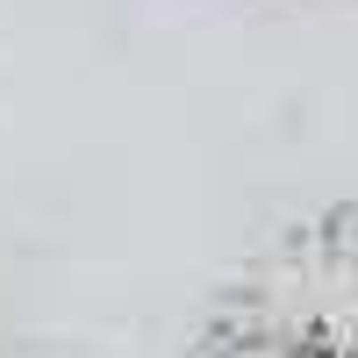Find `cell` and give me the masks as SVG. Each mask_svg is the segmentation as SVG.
I'll list each match as a JSON object with an SVG mask.
<instances>
[{
    "label": "cell",
    "instance_id": "cell-1",
    "mask_svg": "<svg viewBox=\"0 0 358 358\" xmlns=\"http://www.w3.org/2000/svg\"><path fill=\"white\" fill-rule=\"evenodd\" d=\"M236 294L308 330L330 358H358V201H337L280 229L258 251V265L236 280Z\"/></svg>",
    "mask_w": 358,
    "mask_h": 358
},
{
    "label": "cell",
    "instance_id": "cell-2",
    "mask_svg": "<svg viewBox=\"0 0 358 358\" xmlns=\"http://www.w3.org/2000/svg\"><path fill=\"white\" fill-rule=\"evenodd\" d=\"M187 358H330L308 330H294V322L280 315H265L258 301H244V294H222L215 315L194 330V351Z\"/></svg>",
    "mask_w": 358,
    "mask_h": 358
}]
</instances>
